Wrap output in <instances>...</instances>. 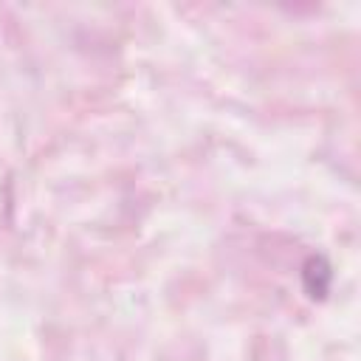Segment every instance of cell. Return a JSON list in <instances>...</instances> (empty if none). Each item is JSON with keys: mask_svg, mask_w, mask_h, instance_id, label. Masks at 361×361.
<instances>
[{"mask_svg": "<svg viewBox=\"0 0 361 361\" xmlns=\"http://www.w3.org/2000/svg\"><path fill=\"white\" fill-rule=\"evenodd\" d=\"M330 279H333V271H330V265H327L324 257H307L305 259V265H302V282H305V290L313 299H322L330 290Z\"/></svg>", "mask_w": 361, "mask_h": 361, "instance_id": "obj_1", "label": "cell"}]
</instances>
